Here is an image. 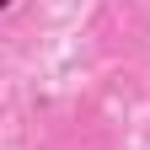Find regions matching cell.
I'll use <instances>...</instances> for the list:
<instances>
[{"mask_svg":"<svg viewBox=\"0 0 150 150\" xmlns=\"http://www.w3.org/2000/svg\"><path fill=\"white\" fill-rule=\"evenodd\" d=\"M0 6H6V0H0Z\"/></svg>","mask_w":150,"mask_h":150,"instance_id":"6da1fadb","label":"cell"}]
</instances>
